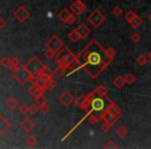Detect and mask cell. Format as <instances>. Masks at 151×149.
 Here are the masks:
<instances>
[{
  "label": "cell",
  "instance_id": "cell-34",
  "mask_svg": "<svg viewBox=\"0 0 151 149\" xmlns=\"http://www.w3.org/2000/svg\"><path fill=\"white\" fill-rule=\"evenodd\" d=\"M39 110H40V107L36 103L31 104V105L29 106V113H31V114H33V115L36 114Z\"/></svg>",
  "mask_w": 151,
  "mask_h": 149
},
{
  "label": "cell",
  "instance_id": "cell-41",
  "mask_svg": "<svg viewBox=\"0 0 151 149\" xmlns=\"http://www.w3.org/2000/svg\"><path fill=\"white\" fill-rule=\"evenodd\" d=\"M42 74H45V76H47V77H52V76H54V71H52L50 67L45 65V66H44V69H43V72H42Z\"/></svg>",
  "mask_w": 151,
  "mask_h": 149
},
{
  "label": "cell",
  "instance_id": "cell-42",
  "mask_svg": "<svg viewBox=\"0 0 151 149\" xmlns=\"http://www.w3.org/2000/svg\"><path fill=\"white\" fill-rule=\"evenodd\" d=\"M112 14H113L115 17H118V16H120V15L122 14V9H121L119 6H115V7L112 9Z\"/></svg>",
  "mask_w": 151,
  "mask_h": 149
},
{
  "label": "cell",
  "instance_id": "cell-35",
  "mask_svg": "<svg viewBox=\"0 0 151 149\" xmlns=\"http://www.w3.org/2000/svg\"><path fill=\"white\" fill-rule=\"evenodd\" d=\"M93 112V111H91ZM91 112L90 113V115H88V122L91 123V124H96V123H98L99 122L101 119H100V117L98 118L96 115H93V114H91Z\"/></svg>",
  "mask_w": 151,
  "mask_h": 149
},
{
  "label": "cell",
  "instance_id": "cell-16",
  "mask_svg": "<svg viewBox=\"0 0 151 149\" xmlns=\"http://www.w3.org/2000/svg\"><path fill=\"white\" fill-rule=\"evenodd\" d=\"M71 15H72V12H70V10L68 9V8H63V9H62L61 12H59L58 18L60 19L61 22H63V23H65V24H67L68 21H69V19H70V17H71Z\"/></svg>",
  "mask_w": 151,
  "mask_h": 149
},
{
  "label": "cell",
  "instance_id": "cell-9",
  "mask_svg": "<svg viewBox=\"0 0 151 149\" xmlns=\"http://www.w3.org/2000/svg\"><path fill=\"white\" fill-rule=\"evenodd\" d=\"M104 97H93V101L91 104V108L93 111H97V112H101L104 111L105 109V102H104Z\"/></svg>",
  "mask_w": 151,
  "mask_h": 149
},
{
  "label": "cell",
  "instance_id": "cell-48",
  "mask_svg": "<svg viewBox=\"0 0 151 149\" xmlns=\"http://www.w3.org/2000/svg\"><path fill=\"white\" fill-rule=\"evenodd\" d=\"M148 20H149L150 22H151V12H150L149 15H148Z\"/></svg>",
  "mask_w": 151,
  "mask_h": 149
},
{
  "label": "cell",
  "instance_id": "cell-25",
  "mask_svg": "<svg viewBox=\"0 0 151 149\" xmlns=\"http://www.w3.org/2000/svg\"><path fill=\"white\" fill-rule=\"evenodd\" d=\"M113 84H114V86H115L117 89H121L125 85L124 78H122V77H120V76L116 77V78L113 80Z\"/></svg>",
  "mask_w": 151,
  "mask_h": 149
},
{
  "label": "cell",
  "instance_id": "cell-13",
  "mask_svg": "<svg viewBox=\"0 0 151 149\" xmlns=\"http://www.w3.org/2000/svg\"><path fill=\"white\" fill-rule=\"evenodd\" d=\"M20 126H21V129L26 131V133H30L32 129L35 127V123H34L33 120H31L30 118H26L20 123Z\"/></svg>",
  "mask_w": 151,
  "mask_h": 149
},
{
  "label": "cell",
  "instance_id": "cell-37",
  "mask_svg": "<svg viewBox=\"0 0 151 149\" xmlns=\"http://www.w3.org/2000/svg\"><path fill=\"white\" fill-rule=\"evenodd\" d=\"M9 63H10V59L7 58V57H3L2 59H0V65L3 67H7L9 66Z\"/></svg>",
  "mask_w": 151,
  "mask_h": 149
},
{
  "label": "cell",
  "instance_id": "cell-14",
  "mask_svg": "<svg viewBox=\"0 0 151 149\" xmlns=\"http://www.w3.org/2000/svg\"><path fill=\"white\" fill-rule=\"evenodd\" d=\"M10 125L12 124H10L9 121L6 120V119L4 118L3 115L0 113V138H1L2 136L4 135V133L9 129Z\"/></svg>",
  "mask_w": 151,
  "mask_h": 149
},
{
  "label": "cell",
  "instance_id": "cell-23",
  "mask_svg": "<svg viewBox=\"0 0 151 149\" xmlns=\"http://www.w3.org/2000/svg\"><path fill=\"white\" fill-rule=\"evenodd\" d=\"M143 24V20H142V18H140L138 15H136L135 18L133 19V20L129 22V25H131L132 27H133L134 29H137L139 28L141 25Z\"/></svg>",
  "mask_w": 151,
  "mask_h": 149
},
{
  "label": "cell",
  "instance_id": "cell-17",
  "mask_svg": "<svg viewBox=\"0 0 151 149\" xmlns=\"http://www.w3.org/2000/svg\"><path fill=\"white\" fill-rule=\"evenodd\" d=\"M57 86H58V82H57V81L55 80L52 77H50V78L47 79V81H46V83L44 84L43 88H44V90H45V91L52 92V91L54 90Z\"/></svg>",
  "mask_w": 151,
  "mask_h": 149
},
{
  "label": "cell",
  "instance_id": "cell-1",
  "mask_svg": "<svg viewBox=\"0 0 151 149\" xmlns=\"http://www.w3.org/2000/svg\"><path fill=\"white\" fill-rule=\"evenodd\" d=\"M80 69L91 79H97L112 62L106 55V49L97 39H91L77 55Z\"/></svg>",
  "mask_w": 151,
  "mask_h": 149
},
{
  "label": "cell",
  "instance_id": "cell-15",
  "mask_svg": "<svg viewBox=\"0 0 151 149\" xmlns=\"http://www.w3.org/2000/svg\"><path fill=\"white\" fill-rule=\"evenodd\" d=\"M106 110H107V111H109L110 114H111L113 117H116L118 114H120V113H121L120 108L118 107L115 103H113L112 101H110V99H109V106L106 108Z\"/></svg>",
  "mask_w": 151,
  "mask_h": 149
},
{
  "label": "cell",
  "instance_id": "cell-36",
  "mask_svg": "<svg viewBox=\"0 0 151 149\" xmlns=\"http://www.w3.org/2000/svg\"><path fill=\"white\" fill-rule=\"evenodd\" d=\"M136 15H137V14H136V12H134L133 10H129V12H127V14H125L124 18H125V20H127V22L129 23L134 18H135Z\"/></svg>",
  "mask_w": 151,
  "mask_h": 149
},
{
  "label": "cell",
  "instance_id": "cell-40",
  "mask_svg": "<svg viewBox=\"0 0 151 149\" xmlns=\"http://www.w3.org/2000/svg\"><path fill=\"white\" fill-rule=\"evenodd\" d=\"M19 110L22 114H27L29 112V106L26 105V104H22V105L19 107Z\"/></svg>",
  "mask_w": 151,
  "mask_h": 149
},
{
  "label": "cell",
  "instance_id": "cell-31",
  "mask_svg": "<svg viewBox=\"0 0 151 149\" xmlns=\"http://www.w3.org/2000/svg\"><path fill=\"white\" fill-rule=\"evenodd\" d=\"M149 60L148 59V57H146L145 55H140V56H138V58H137V63L139 65H141V66H143V65H145L146 63H147V61Z\"/></svg>",
  "mask_w": 151,
  "mask_h": 149
},
{
  "label": "cell",
  "instance_id": "cell-7",
  "mask_svg": "<svg viewBox=\"0 0 151 149\" xmlns=\"http://www.w3.org/2000/svg\"><path fill=\"white\" fill-rule=\"evenodd\" d=\"M12 16H14L19 22L23 23L29 19V17H30V12H29L25 6H20V7H18L12 12Z\"/></svg>",
  "mask_w": 151,
  "mask_h": 149
},
{
  "label": "cell",
  "instance_id": "cell-27",
  "mask_svg": "<svg viewBox=\"0 0 151 149\" xmlns=\"http://www.w3.org/2000/svg\"><path fill=\"white\" fill-rule=\"evenodd\" d=\"M68 38H69L72 42H78V40L80 39V37H79V34H78V32L76 31V29H75V30H72L71 32L68 34Z\"/></svg>",
  "mask_w": 151,
  "mask_h": 149
},
{
  "label": "cell",
  "instance_id": "cell-4",
  "mask_svg": "<svg viewBox=\"0 0 151 149\" xmlns=\"http://www.w3.org/2000/svg\"><path fill=\"white\" fill-rule=\"evenodd\" d=\"M25 66H26L27 69L30 72L32 76L36 77V76H38V74H42L45 65L38 59L37 56H33V57H31L30 60L25 64Z\"/></svg>",
  "mask_w": 151,
  "mask_h": 149
},
{
  "label": "cell",
  "instance_id": "cell-2",
  "mask_svg": "<svg viewBox=\"0 0 151 149\" xmlns=\"http://www.w3.org/2000/svg\"><path fill=\"white\" fill-rule=\"evenodd\" d=\"M55 58H56L59 66H62L66 69H69L72 64H74L78 60L77 56L74 55L71 52V50L66 46H64L58 53H56Z\"/></svg>",
  "mask_w": 151,
  "mask_h": 149
},
{
  "label": "cell",
  "instance_id": "cell-12",
  "mask_svg": "<svg viewBox=\"0 0 151 149\" xmlns=\"http://www.w3.org/2000/svg\"><path fill=\"white\" fill-rule=\"evenodd\" d=\"M76 31H77L78 34H79L80 39H84V38H86L88 35L91 34V29L88 28V27L86 26L84 23H81L79 26H77Z\"/></svg>",
  "mask_w": 151,
  "mask_h": 149
},
{
  "label": "cell",
  "instance_id": "cell-47",
  "mask_svg": "<svg viewBox=\"0 0 151 149\" xmlns=\"http://www.w3.org/2000/svg\"><path fill=\"white\" fill-rule=\"evenodd\" d=\"M147 57H148V59H149V60L151 61V51H150V52L147 54Z\"/></svg>",
  "mask_w": 151,
  "mask_h": 149
},
{
  "label": "cell",
  "instance_id": "cell-43",
  "mask_svg": "<svg viewBox=\"0 0 151 149\" xmlns=\"http://www.w3.org/2000/svg\"><path fill=\"white\" fill-rule=\"evenodd\" d=\"M140 39H141V37H140L139 33H134V34L131 37V40H132L133 42H135V44L139 42H140Z\"/></svg>",
  "mask_w": 151,
  "mask_h": 149
},
{
  "label": "cell",
  "instance_id": "cell-8",
  "mask_svg": "<svg viewBox=\"0 0 151 149\" xmlns=\"http://www.w3.org/2000/svg\"><path fill=\"white\" fill-rule=\"evenodd\" d=\"M69 8L76 15V16H80L82 12H84L86 6V4L81 1V0H75V1L70 5Z\"/></svg>",
  "mask_w": 151,
  "mask_h": 149
},
{
  "label": "cell",
  "instance_id": "cell-45",
  "mask_svg": "<svg viewBox=\"0 0 151 149\" xmlns=\"http://www.w3.org/2000/svg\"><path fill=\"white\" fill-rule=\"evenodd\" d=\"M40 111L43 113V114H47L48 111H50V107L47 106V104H45V105H43L42 107H40Z\"/></svg>",
  "mask_w": 151,
  "mask_h": 149
},
{
  "label": "cell",
  "instance_id": "cell-5",
  "mask_svg": "<svg viewBox=\"0 0 151 149\" xmlns=\"http://www.w3.org/2000/svg\"><path fill=\"white\" fill-rule=\"evenodd\" d=\"M86 19H88V23H91L95 28H99L106 21V17L99 9H95Z\"/></svg>",
  "mask_w": 151,
  "mask_h": 149
},
{
  "label": "cell",
  "instance_id": "cell-6",
  "mask_svg": "<svg viewBox=\"0 0 151 149\" xmlns=\"http://www.w3.org/2000/svg\"><path fill=\"white\" fill-rule=\"evenodd\" d=\"M45 46H46V48L52 50L55 53H58L59 51H60L61 49L64 47V42H62V40L58 37H56V35H52V37H50L47 42H46Z\"/></svg>",
  "mask_w": 151,
  "mask_h": 149
},
{
  "label": "cell",
  "instance_id": "cell-39",
  "mask_svg": "<svg viewBox=\"0 0 151 149\" xmlns=\"http://www.w3.org/2000/svg\"><path fill=\"white\" fill-rule=\"evenodd\" d=\"M104 148H106V149H116V148H118V146L116 145L115 143H114L113 141H108L107 143L104 145Z\"/></svg>",
  "mask_w": 151,
  "mask_h": 149
},
{
  "label": "cell",
  "instance_id": "cell-32",
  "mask_svg": "<svg viewBox=\"0 0 151 149\" xmlns=\"http://www.w3.org/2000/svg\"><path fill=\"white\" fill-rule=\"evenodd\" d=\"M106 55H107V57L109 59H111V60H113L114 59V57L116 56V51L114 50L113 48H107L106 49Z\"/></svg>",
  "mask_w": 151,
  "mask_h": 149
},
{
  "label": "cell",
  "instance_id": "cell-18",
  "mask_svg": "<svg viewBox=\"0 0 151 149\" xmlns=\"http://www.w3.org/2000/svg\"><path fill=\"white\" fill-rule=\"evenodd\" d=\"M5 106L8 108V109L12 111V110L17 109V108L19 107V101L16 99V97L12 96V97H9V99H7L5 101Z\"/></svg>",
  "mask_w": 151,
  "mask_h": 149
},
{
  "label": "cell",
  "instance_id": "cell-11",
  "mask_svg": "<svg viewBox=\"0 0 151 149\" xmlns=\"http://www.w3.org/2000/svg\"><path fill=\"white\" fill-rule=\"evenodd\" d=\"M58 99L60 101V103L64 107H69L72 103L74 102V96L69 92V91H65L63 94H61L58 97Z\"/></svg>",
  "mask_w": 151,
  "mask_h": 149
},
{
  "label": "cell",
  "instance_id": "cell-22",
  "mask_svg": "<svg viewBox=\"0 0 151 149\" xmlns=\"http://www.w3.org/2000/svg\"><path fill=\"white\" fill-rule=\"evenodd\" d=\"M19 66H20V59H19L18 57H14L12 59H10V63H9V66H8V69H9L12 73H14Z\"/></svg>",
  "mask_w": 151,
  "mask_h": 149
},
{
  "label": "cell",
  "instance_id": "cell-3",
  "mask_svg": "<svg viewBox=\"0 0 151 149\" xmlns=\"http://www.w3.org/2000/svg\"><path fill=\"white\" fill-rule=\"evenodd\" d=\"M12 77H14V79L20 85H25L26 83H28L29 81H31L32 79H33V76H32L30 72L27 69V67L25 66V65L19 66L18 69L12 73Z\"/></svg>",
  "mask_w": 151,
  "mask_h": 149
},
{
  "label": "cell",
  "instance_id": "cell-28",
  "mask_svg": "<svg viewBox=\"0 0 151 149\" xmlns=\"http://www.w3.org/2000/svg\"><path fill=\"white\" fill-rule=\"evenodd\" d=\"M124 81H125V84H127V85H132V84H134L135 83V81H136V77L134 76L132 73H129V74H125V77H124Z\"/></svg>",
  "mask_w": 151,
  "mask_h": 149
},
{
  "label": "cell",
  "instance_id": "cell-26",
  "mask_svg": "<svg viewBox=\"0 0 151 149\" xmlns=\"http://www.w3.org/2000/svg\"><path fill=\"white\" fill-rule=\"evenodd\" d=\"M86 97H88V95H86V94H80L79 96L76 99V101H75V104H76V106H77L78 108H81L82 106H83V104L86 103Z\"/></svg>",
  "mask_w": 151,
  "mask_h": 149
},
{
  "label": "cell",
  "instance_id": "cell-19",
  "mask_svg": "<svg viewBox=\"0 0 151 149\" xmlns=\"http://www.w3.org/2000/svg\"><path fill=\"white\" fill-rule=\"evenodd\" d=\"M95 93L100 97H107V92H108V89L106 88L105 86L103 85H99L97 88L95 89Z\"/></svg>",
  "mask_w": 151,
  "mask_h": 149
},
{
  "label": "cell",
  "instance_id": "cell-33",
  "mask_svg": "<svg viewBox=\"0 0 151 149\" xmlns=\"http://www.w3.org/2000/svg\"><path fill=\"white\" fill-rule=\"evenodd\" d=\"M43 55H44V57H45L46 59H48V60H50V59H52L55 56H56V53H55L52 50H50V49L47 48L45 51H44V54Z\"/></svg>",
  "mask_w": 151,
  "mask_h": 149
},
{
  "label": "cell",
  "instance_id": "cell-21",
  "mask_svg": "<svg viewBox=\"0 0 151 149\" xmlns=\"http://www.w3.org/2000/svg\"><path fill=\"white\" fill-rule=\"evenodd\" d=\"M25 142H26V144L29 146V147L33 148V147H35V146L37 145L38 142H39V140H38V138L35 137V136H29V137L26 138Z\"/></svg>",
  "mask_w": 151,
  "mask_h": 149
},
{
  "label": "cell",
  "instance_id": "cell-44",
  "mask_svg": "<svg viewBox=\"0 0 151 149\" xmlns=\"http://www.w3.org/2000/svg\"><path fill=\"white\" fill-rule=\"evenodd\" d=\"M76 20H77V18H76V15H75V14H74V15L72 14V15H71V17H70V19H69V21H68L67 24H68V25H72V24H74Z\"/></svg>",
  "mask_w": 151,
  "mask_h": 149
},
{
  "label": "cell",
  "instance_id": "cell-38",
  "mask_svg": "<svg viewBox=\"0 0 151 149\" xmlns=\"http://www.w3.org/2000/svg\"><path fill=\"white\" fill-rule=\"evenodd\" d=\"M113 125L114 124L112 122H105L103 125H102V131H105V133H108V131H110V129H111Z\"/></svg>",
  "mask_w": 151,
  "mask_h": 149
},
{
  "label": "cell",
  "instance_id": "cell-46",
  "mask_svg": "<svg viewBox=\"0 0 151 149\" xmlns=\"http://www.w3.org/2000/svg\"><path fill=\"white\" fill-rule=\"evenodd\" d=\"M5 26H6V21L4 20L2 17H0V30H1V29H3Z\"/></svg>",
  "mask_w": 151,
  "mask_h": 149
},
{
  "label": "cell",
  "instance_id": "cell-29",
  "mask_svg": "<svg viewBox=\"0 0 151 149\" xmlns=\"http://www.w3.org/2000/svg\"><path fill=\"white\" fill-rule=\"evenodd\" d=\"M35 103L37 104L39 107H42L43 105L47 104V99L44 96V94H42V95H40V96L36 97V99H35Z\"/></svg>",
  "mask_w": 151,
  "mask_h": 149
},
{
  "label": "cell",
  "instance_id": "cell-20",
  "mask_svg": "<svg viewBox=\"0 0 151 149\" xmlns=\"http://www.w3.org/2000/svg\"><path fill=\"white\" fill-rule=\"evenodd\" d=\"M115 134L118 138H120V139H124V138L127 136V134H129V131H127V127H124L123 125H120V126H118L117 129H116Z\"/></svg>",
  "mask_w": 151,
  "mask_h": 149
},
{
  "label": "cell",
  "instance_id": "cell-24",
  "mask_svg": "<svg viewBox=\"0 0 151 149\" xmlns=\"http://www.w3.org/2000/svg\"><path fill=\"white\" fill-rule=\"evenodd\" d=\"M114 117L112 116L111 114H110L109 111H107V110H104V111H102L101 115H100V119H102V120H104L105 122H112V120H113Z\"/></svg>",
  "mask_w": 151,
  "mask_h": 149
},
{
  "label": "cell",
  "instance_id": "cell-30",
  "mask_svg": "<svg viewBox=\"0 0 151 149\" xmlns=\"http://www.w3.org/2000/svg\"><path fill=\"white\" fill-rule=\"evenodd\" d=\"M65 74H66V69H64V67H62V66H59V65L54 71V74L56 77H58V78H62L63 76H65Z\"/></svg>",
  "mask_w": 151,
  "mask_h": 149
},
{
  "label": "cell",
  "instance_id": "cell-10",
  "mask_svg": "<svg viewBox=\"0 0 151 149\" xmlns=\"http://www.w3.org/2000/svg\"><path fill=\"white\" fill-rule=\"evenodd\" d=\"M44 88L41 86V85L37 84V83H33V84L30 86V88L28 89V92L29 94L31 95V96L34 97V99H36V97L40 96V95H42L44 93Z\"/></svg>",
  "mask_w": 151,
  "mask_h": 149
}]
</instances>
